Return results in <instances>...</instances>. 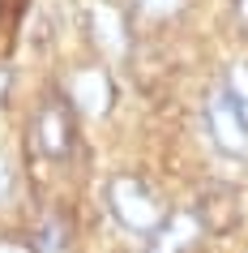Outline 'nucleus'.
<instances>
[{
    "mask_svg": "<svg viewBox=\"0 0 248 253\" xmlns=\"http://www.w3.org/2000/svg\"><path fill=\"white\" fill-rule=\"evenodd\" d=\"M86 30H90V43L103 52V60H129L133 56V22H129V9H120L116 0H90Z\"/></svg>",
    "mask_w": 248,
    "mask_h": 253,
    "instance_id": "20e7f679",
    "label": "nucleus"
},
{
    "mask_svg": "<svg viewBox=\"0 0 248 253\" xmlns=\"http://www.w3.org/2000/svg\"><path fill=\"white\" fill-rule=\"evenodd\" d=\"M9 193H13V172H9V163L0 159V202L9 198Z\"/></svg>",
    "mask_w": 248,
    "mask_h": 253,
    "instance_id": "ddd939ff",
    "label": "nucleus"
},
{
    "mask_svg": "<svg viewBox=\"0 0 248 253\" xmlns=\"http://www.w3.org/2000/svg\"><path fill=\"white\" fill-rule=\"evenodd\" d=\"M9 86H13V73L0 65V107H4V99H9Z\"/></svg>",
    "mask_w": 248,
    "mask_h": 253,
    "instance_id": "4468645a",
    "label": "nucleus"
},
{
    "mask_svg": "<svg viewBox=\"0 0 248 253\" xmlns=\"http://www.w3.org/2000/svg\"><path fill=\"white\" fill-rule=\"evenodd\" d=\"M35 249L39 253H69L73 249V219L65 211H47L35 227Z\"/></svg>",
    "mask_w": 248,
    "mask_h": 253,
    "instance_id": "6e6552de",
    "label": "nucleus"
},
{
    "mask_svg": "<svg viewBox=\"0 0 248 253\" xmlns=\"http://www.w3.org/2000/svg\"><path fill=\"white\" fill-rule=\"evenodd\" d=\"M193 214L206 236H231L240 219H244V202H240V189L227 185V180H210V185L197 189Z\"/></svg>",
    "mask_w": 248,
    "mask_h": 253,
    "instance_id": "39448f33",
    "label": "nucleus"
},
{
    "mask_svg": "<svg viewBox=\"0 0 248 253\" xmlns=\"http://www.w3.org/2000/svg\"><path fill=\"white\" fill-rule=\"evenodd\" d=\"M206 129H210V137H214V146L222 155H244L248 150V120L240 116L235 99L222 86H214L206 94Z\"/></svg>",
    "mask_w": 248,
    "mask_h": 253,
    "instance_id": "423d86ee",
    "label": "nucleus"
},
{
    "mask_svg": "<svg viewBox=\"0 0 248 253\" xmlns=\"http://www.w3.org/2000/svg\"><path fill=\"white\" fill-rule=\"evenodd\" d=\"M103 198H107L111 219L124 232H133V236H154L158 227L171 219L163 198L154 193V185L142 172H111L103 185Z\"/></svg>",
    "mask_w": 248,
    "mask_h": 253,
    "instance_id": "f257e3e1",
    "label": "nucleus"
},
{
    "mask_svg": "<svg viewBox=\"0 0 248 253\" xmlns=\"http://www.w3.org/2000/svg\"><path fill=\"white\" fill-rule=\"evenodd\" d=\"M133 9L142 17H154V22H167V17H180L188 9V0H133Z\"/></svg>",
    "mask_w": 248,
    "mask_h": 253,
    "instance_id": "9d476101",
    "label": "nucleus"
},
{
    "mask_svg": "<svg viewBox=\"0 0 248 253\" xmlns=\"http://www.w3.org/2000/svg\"><path fill=\"white\" fill-rule=\"evenodd\" d=\"M201 236H206V232H201V223H197V214L180 211V214H171L167 223L145 240V253H188Z\"/></svg>",
    "mask_w": 248,
    "mask_h": 253,
    "instance_id": "0eeeda50",
    "label": "nucleus"
},
{
    "mask_svg": "<svg viewBox=\"0 0 248 253\" xmlns=\"http://www.w3.org/2000/svg\"><path fill=\"white\" fill-rule=\"evenodd\" d=\"M60 94L69 99V107L77 116H90V120H103L111 116L116 107V78L107 65H77L60 82Z\"/></svg>",
    "mask_w": 248,
    "mask_h": 253,
    "instance_id": "7ed1b4c3",
    "label": "nucleus"
},
{
    "mask_svg": "<svg viewBox=\"0 0 248 253\" xmlns=\"http://www.w3.org/2000/svg\"><path fill=\"white\" fill-rule=\"evenodd\" d=\"M0 253H39L35 236H0Z\"/></svg>",
    "mask_w": 248,
    "mask_h": 253,
    "instance_id": "9b49d317",
    "label": "nucleus"
},
{
    "mask_svg": "<svg viewBox=\"0 0 248 253\" xmlns=\"http://www.w3.org/2000/svg\"><path fill=\"white\" fill-rule=\"evenodd\" d=\"M231 22H235V30L248 39V0H231Z\"/></svg>",
    "mask_w": 248,
    "mask_h": 253,
    "instance_id": "f8f14e48",
    "label": "nucleus"
},
{
    "mask_svg": "<svg viewBox=\"0 0 248 253\" xmlns=\"http://www.w3.org/2000/svg\"><path fill=\"white\" fill-rule=\"evenodd\" d=\"M77 150V112L65 94H43V103L30 116V155L47 163H65Z\"/></svg>",
    "mask_w": 248,
    "mask_h": 253,
    "instance_id": "f03ea898",
    "label": "nucleus"
},
{
    "mask_svg": "<svg viewBox=\"0 0 248 253\" xmlns=\"http://www.w3.org/2000/svg\"><path fill=\"white\" fill-rule=\"evenodd\" d=\"M222 90L235 99L240 116L248 120V60H235V65L227 69V78H222Z\"/></svg>",
    "mask_w": 248,
    "mask_h": 253,
    "instance_id": "1a4fd4ad",
    "label": "nucleus"
}]
</instances>
